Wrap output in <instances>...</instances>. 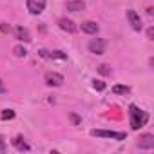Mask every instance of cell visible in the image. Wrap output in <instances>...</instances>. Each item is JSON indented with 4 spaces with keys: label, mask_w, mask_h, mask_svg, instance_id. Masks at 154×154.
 <instances>
[{
    "label": "cell",
    "mask_w": 154,
    "mask_h": 154,
    "mask_svg": "<svg viewBox=\"0 0 154 154\" xmlns=\"http://www.w3.org/2000/svg\"><path fill=\"white\" fill-rule=\"evenodd\" d=\"M58 26H60V29H63L67 33H76V29H78V27L74 26V22L69 20V18H60L58 20Z\"/></svg>",
    "instance_id": "11"
},
{
    "label": "cell",
    "mask_w": 154,
    "mask_h": 154,
    "mask_svg": "<svg viewBox=\"0 0 154 154\" xmlns=\"http://www.w3.org/2000/svg\"><path fill=\"white\" fill-rule=\"evenodd\" d=\"M44 80H45V84H47L49 87H60V85L63 84V76H62L60 72L49 71V72H45V76H44Z\"/></svg>",
    "instance_id": "3"
},
{
    "label": "cell",
    "mask_w": 154,
    "mask_h": 154,
    "mask_svg": "<svg viewBox=\"0 0 154 154\" xmlns=\"http://www.w3.org/2000/svg\"><path fill=\"white\" fill-rule=\"evenodd\" d=\"M15 38L20 40V42H31V35H29V31H27L26 27H22V26H18V27L15 29Z\"/></svg>",
    "instance_id": "12"
},
{
    "label": "cell",
    "mask_w": 154,
    "mask_h": 154,
    "mask_svg": "<svg viewBox=\"0 0 154 154\" xmlns=\"http://www.w3.org/2000/svg\"><path fill=\"white\" fill-rule=\"evenodd\" d=\"M0 118H2V120H13V118H15V111H11V109H6V111H2Z\"/></svg>",
    "instance_id": "16"
},
{
    "label": "cell",
    "mask_w": 154,
    "mask_h": 154,
    "mask_svg": "<svg viewBox=\"0 0 154 154\" xmlns=\"http://www.w3.org/2000/svg\"><path fill=\"white\" fill-rule=\"evenodd\" d=\"M2 93H6V85L2 84V80H0V94H2Z\"/></svg>",
    "instance_id": "24"
},
{
    "label": "cell",
    "mask_w": 154,
    "mask_h": 154,
    "mask_svg": "<svg viewBox=\"0 0 154 154\" xmlns=\"http://www.w3.org/2000/svg\"><path fill=\"white\" fill-rule=\"evenodd\" d=\"M65 8L72 13H78V11H84L85 9V2H82V0H69V2L65 4Z\"/></svg>",
    "instance_id": "10"
},
{
    "label": "cell",
    "mask_w": 154,
    "mask_h": 154,
    "mask_svg": "<svg viewBox=\"0 0 154 154\" xmlns=\"http://www.w3.org/2000/svg\"><path fill=\"white\" fill-rule=\"evenodd\" d=\"M38 54H40L42 58H49V51H45V49H40V51H38Z\"/></svg>",
    "instance_id": "22"
},
{
    "label": "cell",
    "mask_w": 154,
    "mask_h": 154,
    "mask_svg": "<svg viewBox=\"0 0 154 154\" xmlns=\"http://www.w3.org/2000/svg\"><path fill=\"white\" fill-rule=\"evenodd\" d=\"M98 72H100V74H103V76H109V74L112 72V69H111V65H107V63H102V65L98 67Z\"/></svg>",
    "instance_id": "15"
},
{
    "label": "cell",
    "mask_w": 154,
    "mask_h": 154,
    "mask_svg": "<svg viewBox=\"0 0 154 154\" xmlns=\"http://www.w3.org/2000/svg\"><path fill=\"white\" fill-rule=\"evenodd\" d=\"M93 136L96 138H112V140H125V132H116V131H103V129H93Z\"/></svg>",
    "instance_id": "2"
},
{
    "label": "cell",
    "mask_w": 154,
    "mask_h": 154,
    "mask_svg": "<svg viewBox=\"0 0 154 154\" xmlns=\"http://www.w3.org/2000/svg\"><path fill=\"white\" fill-rule=\"evenodd\" d=\"M13 53H15V56H18V58H26V56H27V49L22 47V45H15V47H13Z\"/></svg>",
    "instance_id": "14"
},
{
    "label": "cell",
    "mask_w": 154,
    "mask_h": 154,
    "mask_svg": "<svg viewBox=\"0 0 154 154\" xmlns=\"http://www.w3.org/2000/svg\"><path fill=\"white\" fill-rule=\"evenodd\" d=\"M129 118H131V127L132 131H138L140 127H143L149 122V114L145 111H141L138 105H131L129 107Z\"/></svg>",
    "instance_id": "1"
},
{
    "label": "cell",
    "mask_w": 154,
    "mask_h": 154,
    "mask_svg": "<svg viewBox=\"0 0 154 154\" xmlns=\"http://www.w3.org/2000/svg\"><path fill=\"white\" fill-rule=\"evenodd\" d=\"M127 18H129V24H131V27H132L134 31H141L143 24H141L140 15H138L134 9H129V11H127Z\"/></svg>",
    "instance_id": "6"
},
{
    "label": "cell",
    "mask_w": 154,
    "mask_h": 154,
    "mask_svg": "<svg viewBox=\"0 0 154 154\" xmlns=\"http://www.w3.org/2000/svg\"><path fill=\"white\" fill-rule=\"evenodd\" d=\"M138 147H140V149H145V150L154 149V136H152V134H143V136L140 138V141H138Z\"/></svg>",
    "instance_id": "8"
},
{
    "label": "cell",
    "mask_w": 154,
    "mask_h": 154,
    "mask_svg": "<svg viewBox=\"0 0 154 154\" xmlns=\"http://www.w3.org/2000/svg\"><path fill=\"white\" fill-rule=\"evenodd\" d=\"M93 87H94L96 91H103V89H105V82H102V80H93Z\"/></svg>",
    "instance_id": "18"
},
{
    "label": "cell",
    "mask_w": 154,
    "mask_h": 154,
    "mask_svg": "<svg viewBox=\"0 0 154 154\" xmlns=\"http://www.w3.org/2000/svg\"><path fill=\"white\" fill-rule=\"evenodd\" d=\"M49 58H58V60H67V54L62 53V51H53L49 53Z\"/></svg>",
    "instance_id": "17"
},
{
    "label": "cell",
    "mask_w": 154,
    "mask_h": 154,
    "mask_svg": "<svg viewBox=\"0 0 154 154\" xmlns=\"http://www.w3.org/2000/svg\"><path fill=\"white\" fill-rule=\"evenodd\" d=\"M82 31L87 33V35H96L100 31V26L93 20H87V22H82Z\"/></svg>",
    "instance_id": "9"
},
{
    "label": "cell",
    "mask_w": 154,
    "mask_h": 154,
    "mask_svg": "<svg viewBox=\"0 0 154 154\" xmlns=\"http://www.w3.org/2000/svg\"><path fill=\"white\" fill-rule=\"evenodd\" d=\"M112 93H114V94H122V96H125V94L131 93V89H129L127 85H114V87H112Z\"/></svg>",
    "instance_id": "13"
},
{
    "label": "cell",
    "mask_w": 154,
    "mask_h": 154,
    "mask_svg": "<svg viewBox=\"0 0 154 154\" xmlns=\"http://www.w3.org/2000/svg\"><path fill=\"white\" fill-rule=\"evenodd\" d=\"M71 120H72V123H74V125H80V122H82L76 114H71Z\"/></svg>",
    "instance_id": "21"
},
{
    "label": "cell",
    "mask_w": 154,
    "mask_h": 154,
    "mask_svg": "<svg viewBox=\"0 0 154 154\" xmlns=\"http://www.w3.org/2000/svg\"><path fill=\"white\" fill-rule=\"evenodd\" d=\"M13 147L17 150H20V152H29L31 150V145L24 140V136H15L13 138Z\"/></svg>",
    "instance_id": "7"
},
{
    "label": "cell",
    "mask_w": 154,
    "mask_h": 154,
    "mask_svg": "<svg viewBox=\"0 0 154 154\" xmlns=\"http://www.w3.org/2000/svg\"><path fill=\"white\" fill-rule=\"evenodd\" d=\"M6 150V141H4V138L0 136V152H4Z\"/></svg>",
    "instance_id": "23"
},
{
    "label": "cell",
    "mask_w": 154,
    "mask_h": 154,
    "mask_svg": "<svg viewBox=\"0 0 154 154\" xmlns=\"http://www.w3.org/2000/svg\"><path fill=\"white\" fill-rule=\"evenodd\" d=\"M105 47H107V42L103 38H93L89 42V51L93 54H103L105 53Z\"/></svg>",
    "instance_id": "4"
},
{
    "label": "cell",
    "mask_w": 154,
    "mask_h": 154,
    "mask_svg": "<svg viewBox=\"0 0 154 154\" xmlns=\"http://www.w3.org/2000/svg\"><path fill=\"white\" fill-rule=\"evenodd\" d=\"M45 2L47 0H27V9L31 15H40L45 9Z\"/></svg>",
    "instance_id": "5"
},
{
    "label": "cell",
    "mask_w": 154,
    "mask_h": 154,
    "mask_svg": "<svg viewBox=\"0 0 154 154\" xmlns=\"http://www.w3.org/2000/svg\"><path fill=\"white\" fill-rule=\"evenodd\" d=\"M0 31H2V33H9V26L6 22H2V24H0Z\"/></svg>",
    "instance_id": "20"
},
{
    "label": "cell",
    "mask_w": 154,
    "mask_h": 154,
    "mask_svg": "<svg viewBox=\"0 0 154 154\" xmlns=\"http://www.w3.org/2000/svg\"><path fill=\"white\" fill-rule=\"evenodd\" d=\"M147 38L149 40H154V27H149L147 29Z\"/></svg>",
    "instance_id": "19"
}]
</instances>
